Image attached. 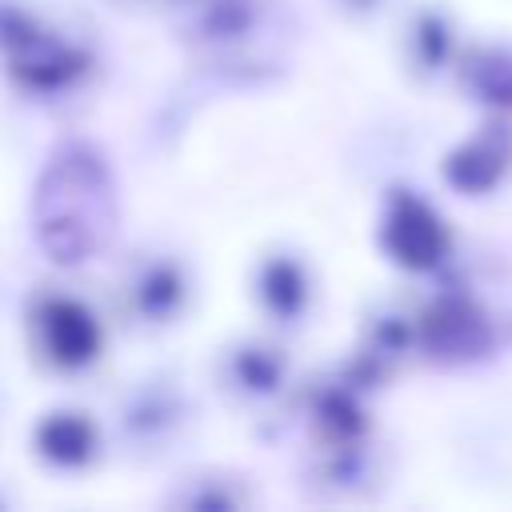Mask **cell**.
Masks as SVG:
<instances>
[{"label":"cell","mask_w":512,"mask_h":512,"mask_svg":"<svg viewBox=\"0 0 512 512\" xmlns=\"http://www.w3.org/2000/svg\"><path fill=\"white\" fill-rule=\"evenodd\" d=\"M120 228V192L112 164L88 140H64L48 152L32 188V232L60 268L104 256Z\"/></svg>","instance_id":"6da1fadb"},{"label":"cell","mask_w":512,"mask_h":512,"mask_svg":"<svg viewBox=\"0 0 512 512\" xmlns=\"http://www.w3.org/2000/svg\"><path fill=\"white\" fill-rule=\"evenodd\" d=\"M0 68L28 100H64L96 72V52L24 0H0Z\"/></svg>","instance_id":"7a4b0ae2"},{"label":"cell","mask_w":512,"mask_h":512,"mask_svg":"<svg viewBox=\"0 0 512 512\" xmlns=\"http://www.w3.org/2000/svg\"><path fill=\"white\" fill-rule=\"evenodd\" d=\"M176 32L192 60L220 76L268 64L272 4L268 0H176Z\"/></svg>","instance_id":"3957f363"},{"label":"cell","mask_w":512,"mask_h":512,"mask_svg":"<svg viewBox=\"0 0 512 512\" xmlns=\"http://www.w3.org/2000/svg\"><path fill=\"white\" fill-rule=\"evenodd\" d=\"M24 336L28 352L44 372L80 376L104 360L108 328L104 316L68 288H36L24 304Z\"/></svg>","instance_id":"277c9868"},{"label":"cell","mask_w":512,"mask_h":512,"mask_svg":"<svg viewBox=\"0 0 512 512\" xmlns=\"http://www.w3.org/2000/svg\"><path fill=\"white\" fill-rule=\"evenodd\" d=\"M192 296H196L192 268L184 264V256L164 248L132 252L112 280V308L140 336L176 328L188 316Z\"/></svg>","instance_id":"5b68a950"},{"label":"cell","mask_w":512,"mask_h":512,"mask_svg":"<svg viewBox=\"0 0 512 512\" xmlns=\"http://www.w3.org/2000/svg\"><path fill=\"white\" fill-rule=\"evenodd\" d=\"M184 428H188V396L172 376L160 372L136 380L116 408V432L124 448L136 456H164Z\"/></svg>","instance_id":"8992f818"},{"label":"cell","mask_w":512,"mask_h":512,"mask_svg":"<svg viewBox=\"0 0 512 512\" xmlns=\"http://www.w3.org/2000/svg\"><path fill=\"white\" fill-rule=\"evenodd\" d=\"M212 380L232 408H268L288 388V356L264 336H236L220 344Z\"/></svg>","instance_id":"52a82bcc"},{"label":"cell","mask_w":512,"mask_h":512,"mask_svg":"<svg viewBox=\"0 0 512 512\" xmlns=\"http://www.w3.org/2000/svg\"><path fill=\"white\" fill-rule=\"evenodd\" d=\"M32 456L52 472H84L104 452V432L84 408H48L28 432Z\"/></svg>","instance_id":"ba28073f"},{"label":"cell","mask_w":512,"mask_h":512,"mask_svg":"<svg viewBox=\"0 0 512 512\" xmlns=\"http://www.w3.org/2000/svg\"><path fill=\"white\" fill-rule=\"evenodd\" d=\"M252 296L268 320L296 324L308 308L312 284H308L304 264L292 252H264L252 268Z\"/></svg>","instance_id":"9c48e42d"},{"label":"cell","mask_w":512,"mask_h":512,"mask_svg":"<svg viewBox=\"0 0 512 512\" xmlns=\"http://www.w3.org/2000/svg\"><path fill=\"white\" fill-rule=\"evenodd\" d=\"M168 504L172 508H184V512H232V508L252 504V492L228 468H200V472H188L176 484V492L168 496Z\"/></svg>","instance_id":"30bf717a"},{"label":"cell","mask_w":512,"mask_h":512,"mask_svg":"<svg viewBox=\"0 0 512 512\" xmlns=\"http://www.w3.org/2000/svg\"><path fill=\"white\" fill-rule=\"evenodd\" d=\"M348 4H364V0H348Z\"/></svg>","instance_id":"8fae6325"},{"label":"cell","mask_w":512,"mask_h":512,"mask_svg":"<svg viewBox=\"0 0 512 512\" xmlns=\"http://www.w3.org/2000/svg\"><path fill=\"white\" fill-rule=\"evenodd\" d=\"M172 4H176V0H172Z\"/></svg>","instance_id":"7c38bea8"}]
</instances>
